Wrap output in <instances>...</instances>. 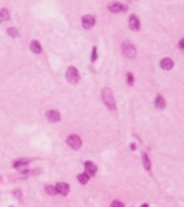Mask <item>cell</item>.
Listing matches in <instances>:
<instances>
[{"instance_id": "d6986e66", "label": "cell", "mask_w": 184, "mask_h": 207, "mask_svg": "<svg viewBox=\"0 0 184 207\" xmlns=\"http://www.w3.org/2000/svg\"><path fill=\"white\" fill-rule=\"evenodd\" d=\"M46 192L49 193V195H51V196H53V195H55V193H57V189H55L54 186H51V185H46Z\"/></svg>"}, {"instance_id": "7a4b0ae2", "label": "cell", "mask_w": 184, "mask_h": 207, "mask_svg": "<svg viewBox=\"0 0 184 207\" xmlns=\"http://www.w3.org/2000/svg\"><path fill=\"white\" fill-rule=\"evenodd\" d=\"M122 53H123V55L127 58H134L136 57V47L133 46L132 42L126 40V42H123V44H122Z\"/></svg>"}, {"instance_id": "6da1fadb", "label": "cell", "mask_w": 184, "mask_h": 207, "mask_svg": "<svg viewBox=\"0 0 184 207\" xmlns=\"http://www.w3.org/2000/svg\"><path fill=\"white\" fill-rule=\"evenodd\" d=\"M101 95H102V101L107 105V108H109L111 111H114L116 108V104H115V98H114V94H112L111 89H104Z\"/></svg>"}, {"instance_id": "5b68a950", "label": "cell", "mask_w": 184, "mask_h": 207, "mask_svg": "<svg viewBox=\"0 0 184 207\" xmlns=\"http://www.w3.org/2000/svg\"><path fill=\"white\" fill-rule=\"evenodd\" d=\"M28 163H29V160H25V159H21V160H17V162H14V166L18 171H21L22 174H28V170H26V167H28Z\"/></svg>"}, {"instance_id": "ffe728a7", "label": "cell", "mask_w": 184, "mask_h": 207, "mask_svg": "<svg viewBox=\"0 0 184 207\" xmlns=\"http://www.w3.org/2000/svg\"><path fill=\"white\" fill-rule=\"evenodd\" d=\"M126 82H127V84H129V86H133V83H134V79H133V75H132V73H127Z\"/></svg>"}, {"instance_id": "e0dca14e", "label": "cell", "mask_w": 184, "mask_h": 207, "mask_svg": "<svg viewBox=\"0 0 184 207\" xmlns=\"http://www.w3.org/2000/svg\"><path fill=\"white\" fill-rule=\"evenodd\" d=\"M89 177H90L89 174H85V173H83V174L78 175V181H79L80 184H83V185H85V184H87V181H89Z\"/></svg>"}, {"instance_id": "8992f818", "label": "cell", "mask_w": 184, "mask_h": 207, "mask_svg": "<svg viewBox=\"0 0 184 207\" xmlns=\"http://www.w3.org/2000/svg\"><path fill=\"white\" fill-rule=\"evenodd\" d=\"M94 24H96V18H94L93 15H85V17L82 18V25L85 29L93 28Z\"/></svg>"}, {"instance_id": "52a82bcc", "label": "cell", "mask_w": 184, "mask_h": 207, "mask_svg": "<svg viewBox=\"0 0 184 207\" xmlns=\"http://www.w3.org/2000/svg\"><path fill=\"white\" fill-rule=\"evenodd\" d=\"M108 10L111 13H122V11L126 10V7L122 3H119V1H114V3H111L108 6Z\"/></svg>"}, {"instance_id": "3957f363", "label": "cell", "mask_w": 184, "mask_h": 207, "mask_svg": "<svg viewBox=\"0 0 184 207\" xmlns=\"http://www.w3.org/2000/svg\"><path fill=\"white\" fill-rule=\"evenodd\" d=\"M67 80L71 84H75V83L79 82V72H78V69L73 68V66H69L67 69Z\"/></svg>"}, {"instance_id": "9a60e30c", "label": "cell", "mask_w": 184, "mask_h": 207, "mask_svg": "<svg viewBox=\"0 0 184 207\" xmlns=\"http://www.w3.org/2000/svg\"><path fill=\"white\" fill-rule=\"evenodd\" d=\"M10 19V13L7 8H0V22L8 21Z\"/></svg>"}, {"instance_id": "44dd1931", "label": "cell", "mask_w": 184, "mask_h": 207, "mask_svg": "<svg viewBox=\"0 0 184 207\" xmlns=\"http://www.w3.org/2000/svg\"><path fill=\"white\" fill-rule=\"evenodd\" d=\"M111 207H123V203L119 202V200H114L111 203Z\"/></svg>"}, {"instance_id": "7c38bea8", "label": "cell", "mask_w": 184, "mask_h": 207, "mask_svg": "<svg viewBox=\"0 0 184 207\" xmlns=\"http://www.w3.org/2000/svg\"><path fill=\"white\" fill-rule=\"evenodd\" d=\"M161 68L165 69V71H170V69L173 68V61L170 60V58H163L161 61Z\"/></svg>"}, {"instance_id": "ba28073f", "label": "cell", "mask_w": 184, "mask_h": 207, "mask_svg": "<svg viewBox=\"0 0 184 207\" xmlns=\"http://www.w3.org/2000/svg\"><path fill=\"white\" fill-rule=\"evenodd\" d=\"M129 26L132 31H138L140 29V19L136 15H130L129 17Z\"/></svg>"}, {"instance_id": "603a6c76", "label": "cell", "mask_w": 184, "mask_h": 207, "mask_svg": "<svg viewBox=\"0 0 184 207\" xmlns=\"http://www.w3.org/2000/svg\"><path fill=\"white\" fill-rule=\"evenodd\" d=\"M179 47H180L181 50H184V39H181L180 42H179Z\"/></svg>"}, {"instance_id": "5bb4252c", "label": "cell", "mask_w": 184, "mask_h": 207, "mask_svg": "<svg viewBox=\"0 0 184 207\" xmlns=\"http://www.w3.org/2000/svg\"><path fill=\"white\" fill-rule=\"evenodd\" d=\"M165 105H166L165 98H163L161 94H159V95H156V100H155V108H156V109H163V108H165Z\"/></svg>"}, {"instance_id": "d4e9b609", "label": "cell", "mask_w": 184, "mask_h": 207, "mask_svg": "<svg viewBox=\"0 0 184 207\" xmlns=\"http://www.w3.org/2000/svg\"><path fill=\"white\" fill-rule=\"evenodd\" d=\"M141 207H148V206H147V204H143V206H141Z\"/></svg>"}, {"instance_id": "cb8c5ba5", "label": "cell", "mask_w": 184, "mask_h": 207, "mask_svg": "<svg viewBox=\"0 0 184 207\" xmlns=\"http://www.w3.org/2000/svg\"><path fill=\"white\" fill-rule=\"evenodd\" d=\"M14 195L18 197V199H21V191H14Z\"/></svg>"}, {"instance_id": "8fae6325", "label": "cell", "mask_w": 184, "mask_h": 207, "mask_svg": "<svg viewBox=\"0 0 184 207\" xmlns=\"http://www.w3.org/2000/svg\"><path fill=\"white\" fill-rule=\"evenodd\" d=\"M46 116L49 119V121H53V123H55V121H58L61 119V116H60V113L57 111H47Z\"/></svg>"}, {"instance_id": "277c9868", "label": "cell", "mask_w": 184, "mask_h": 207, "mask_svg": "<svg viewBox=\"0 0 184 207\" xmlns=\"http://www.w3.org/2000/svg\"><path fill=\"white\" fill-rule=\"evenodd\" d=\"M67 142H68V145L72 148V149H79V148L82 147V139H80L78 136H75V134L69 136L68 139H67Z\"/></svg>"}, {"instance_id": "2e32d148", "label": "cell", "mask_w": 184, "mask_h": 207, "mask_svg": "<svg viewBox=\"0 0 184 207\" xmlns=\"http://www.w3.org/2000/svg\"><path fill=\"white\" fill-rule=\"evenodd\" d=\"M143 163H144L145 170H151V162H150V159H148L147 153H143Z\"/></svg>"}, {"instance_id": "9c48e42d", "label": "cell", "mask_w": 184, "mask_h": 207, "mask_svg": "<svg viewBox=\"0 0 184 207\" xmlns=\"http://www.w3.org/2000/svg\"><path fill=\"white\" fill-rule=\"evenodd\" d=\"M55 189H57V193L65 196V195H68V192H69V185L65 184V182H60V184H57Z\"/></svg>"}, {"instance_id": "ac0fdd59", "label": "cell", "mask_w": 184, "mask_h": 207, "mask_svg": "<svg viewBox=\"0 0 184 207\" xmlns=\"http://www.w3.org/2000/svg\"><path fill=\"white\" fill-rule=\"evenodd\" d=\"M7 33L11 36V37H18V35H19L18 31H17L15 28H8L7 29Z\"/></svg>"}, {"instance_id": "4fadbf2b", "label": "cell", "mask_w": 184, "mask_h": 207, "mask_svg": "<svg viewBox=\"0 0 184 207\" xmlns=\"http://www.w3.org/2000/svg\"><path fill=\"white\" fill-rule=\"evenodd\" d=\"M31 51L35 54H40L42 53V46H40V43L37 42V40H33L32 43H31Z\"/></svg>"}, {"instance_id": "30bf717a", "label": "cell", "mask_w": 184, "mask_h": 207, "mask_svg": "<svg viewBox=\"0 0 184 207\" xmlns=\"http://www.w3.org/2000/svg\"><path fill=\"white\" fill-rule=\"evenodd\" d=\"M85 168H86V174H89L90 177L91 175H96V173H97L96 164H93L91 162H86V163H85Z\"/></svg>"}, {"instance_id": "484cf974", "label": "cell", "mask_w": 184, "mask_h": 207, "mask_svg": "<svg viewBox=\"0 0 184 207\" xmlns=\"http://www.w3.org/2000/svg\"><path fill=\"white\" fill-rule=\"evenodd\" d=\"M129 1H136V0H129Z\"/></svg>"}, {"instance_id": "7402d4cb", "label": "cell", "mask_w": 184, "mask_h": 207, "mask_svg": "<svg viewBox=\"0 0 184 207\" xmlns=\"http://www.w3.org/2000/svg\"><path fill=\"white\" fill-rule=\"evenodd\" d=\"M96 60H97V48L94 47V48H93V54H91V62H94Z\"/></svg>"}]
</instances>
